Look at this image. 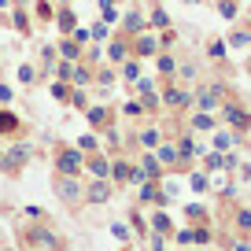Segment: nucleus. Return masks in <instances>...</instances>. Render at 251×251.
Here are the masks:
<instances>
[{"label":"nucleus","mask_w":251,"mask_h":251,"mask_svg":"<svg viewBox=\"0 0 251 251\" xmlns=\"http://www.w3.org/2000/svg\"><path fill=\"white\" fill-rule=\"evenodd\" d=\"M236 229H251V211H236Z\"/></svg>","instance_id":"49530a36"},{"label":"nucleus","mask_w":251,"mask_h":251,"mask_svg":"<svg viewBox=\"0 0 251 251\" xmlns=\"http://www.w3.org/2000/svg\"><path fill=\"white\" fill-rule=\"evenodd\" d=\"M122 78L137 81V78H141V63H137V59H122Z\"/></svg>","instance_id":"cd10ccee"},{"label":"nucleus","mask_w":251,"mask_h":251,"mask_svg":"<svg viewBox=\"0 0 251 251\" xmlns=\"http://www.w3.org/2000/svg\"><path fill=\"white\" fill-rule=\"evenodd\" d=\"M233 141H240V137H229V133H218V137H214V144H218V148H229Z\"/></svg>","instance_id":"09e8293b"},{"label":"nucleus","mask_w":251,"mask_h":251,"mask_svg":"<svg viewBox=\"0 0 251 251\" xmlns=\"http://www.w3.org/2000/svg\"><path fill=\"white\" fill-rule=\"evenodd\" d=\"M129 229H133V233L141 236V240L148 236V226H144V214H141V211H133V214H129Z\"/></svg>","instance_id":"c85d7f7f"},{"label":"nucleus","mask_w":251,"mask_h":251,"mask_svg":"<svg viewBox=\"0 0 251 251\" xmlns=\"http://www.w3.org/2000/svg\"><path fill=\"white\" fill-rule=\"evenodd\" d=\"M226 45H229V48H248V45H251V33H248V30H233Z\"/></svg>","instance_id":"bb28decb"},{"label":"nucleus","mask_w":251,"mask_h":251,"mask_svg":"<svg viewBox=\"0 0 251 251\" xmlns=\"http://www.w3.org/2000/svg\"><path fill=\"white\" fill-rule=\"evenodd\" d=\"M207 52H211L214 59H222V55H226V41H211V45H207Z\"/></svg>","instance_id":"37998d69"},{"label":"nucleus","mask_w":251,"mask_h":251,"mask_svg":"<svg viewBox=\"0 0 251 251\" xmlns=\"http://www.w3.org/2000/svg\"><path fill=\"white\" fill-rule=\"evenodd\" d=\"M159 100L166 103V107H177V111H185V107H192V93L188 89H181V85H170Z\"/></svg>","instance_id":"1a4fd4ad"},{"label":"nucleus","mask_w":251,"mask_h":251,"mask_svg":"<svg viewBox=\"0 0 251 251\" xmlns=\"http://www.w3.org/2000/svg\"><path fill=\"white\" fill-rule=\"evenodd\" d=\"M155 67H159V74H166V78H170V74L177 71V59H174L170 52H159V55H155Z\"/></svg>","instance_id":"4be33fe9"},{"label":"nucleus","mask_w":251,"mask_h":251,"mask_svg":"<svg viewBox=\"0 0 251 251\" xmlns=\"http://www.w3.org/2000/svg\"><path fill=\"white\" fill-rule=\"evenodd\" d=\"M52 96H55L59 103H71V85H67V81H55V85H52Z\"/></svg>","instance_id":"473e14b6"},{"label":"nucleus","mask_w":251,"mask_h":251,"mask_svg":"<svg viewBox=\"0 0 251 251\" xmlns=\"http://www.w3.org/2000/svg\"><path fill=\"white\" fill-rule=\"evenodd\" d=\"M96 81H100V85H111V81H115V74H111V71H100V74H96Z\"/></svg>","instance_id":"864d4df0"},{"label":"nucleus","mask_w":251,"mask_h":251,"mask_svg":"<svg viewBox=\"0 0 251 251\" xmlns=\"http://www.w3.org/2000/svg\"><path fill=\"white\" fill-rule=\"evenodd\" d=\"M59 55H63V59H78V55H81V45H78V41H74V37H63L59 41Z\"/></svg>","instance_id":"aec40b11"},{"label":"nucleus","mask_w":251,"mask_h":251,"mask_svg":"<svg viewBox=\"0 0 251 251\" xmlns=\"http://www.w3.org/2000/svg\"><path fill=\"white\" fill-rule=\"evenodd\" d=\"M71 74H74V63L71 59H59V63H55V78H59V81H71Z\"/></svg>","instance_id":"2f4dec72"},{"label":"nucleus","mask_w":251,"mask_h":251,"mask_svg":"<svg viewBox=\"0 0 251 251\" xmlns=\"http://www.w3.org/2000/svg\"><path fill=\"white\" fill-rule=\"evenodd\" d=\"M30 155H33L30 144H15L11 151H4V155H0V166H4V174H11V177H15V174L30 163Z\"/></svg>","instance_id":"20e7f679"},{"label":"nucleus","mask_w":251,"mask_h":251,"mask_svg":"<svg viewBox=\"0 0 251 251\" xmlns=\"http://www.w3.org/2000/svg\"><path fill=\"white\" fill-rule=\"evenodd\" d=\"M19 81H23V85H33V81H37V71H33L30 63H23V67H19Z\"/></svg>","instance_id":"f704fd0d"},{"label":"nucleus","mask_w":251,"mask_h":251,"mask_svg":"<svg viewBox=\"0 0 251 251\" xmlns=\"http://www.w3.org/2000/svg\"><path fill=\"white\" fill-rule=\"evenodd\" d=\"M19 240H23L26 251H67V240H63V236H55L45 222H30V226H23Z\"/></svg>","instance_id":"f257e3e1"},{"label":"nucleus","mask_w":251,"mask_h":251,"mask_svg":"<svg viewBox=\"0 0 251 251\" xmlns=\"http://www.w3.org/2000/svg\"><path fill=\"white\" fill-rule=\"evenodd\" d=\"M185 4H203V0H185Z\"/></svg>","instance_id":"13d9d810"},{"label":"nucleus","mask_w":251,"mask_h":251,"mask_svg":"<svg viewBox=\"0 0 251 251\" xmlns=\"http://www.w3.org/2000/svg\"><path fill=\"white\" fill-rule=\"evenodd\" d=\"M222 118H226V122L233 126L236 133H248V129H251V115H248L244 107H236L233 100H226V103H222Z\"/></svg>","instance_id":"423d86ee"},{"label":"nucleus","mask_w":251,"mask_h":251,"mask_svg":"<svg viewBox=\"0 0 251 251\" xmlns=\"http://www.w3.org/2000/svg\"><path fill=\"white\" fill-rule=\"evenodd\" d=\"M126 55H129V37H118V41H111V45H107V59L111 63H122Z\"/></svg>","instance_id":"dca6fc26"},{"label":"nucleus","mask_w":251,"mask_h":251,"mask_svg":"<svg viewBox=\"0 0 251 251\" xmlns=\"http://www.w3.org/2000/svg\"><path fill=\"white\" fill-rule=\"evenodd\" d=\"M0 155H4V151H0Z\"/></svg>","instance_id":"680f3d73"},{"label":"nucleus","mask_w":251,"mask_h":251,"mask_svg":"<svg viewBox=\"0 0 251 251\" xmlns=\"http://www.w3.org/2000/svg\"><path fill=\"white\" fill-rule=\"evenodd\" d=\"M85 118H89V126H93V129H111V122H115V111L96 103V107H85Z\"/></svg>","instance_id":"9d476101"},{"label":"nucleus","mask_w":251,"mask_h":251,"mask_svg":"<svg viewBox=\"0 0 251 251\" xmlns=\"http://www.w3.org/2000/svg\"><path fill=\"white\" fill-rule=\"evenodd\" d=\"M226 100H229V89L222 85V81H211V85H203L200 93H192V107L207 111V115H214Z\"/></svg>","instance_id":"7ed1b4c3"},{"label":"nucleus","mask_w":251,"mask_h":251,"mask_svg":"<svg viewBox=\"0 0 251 251\" xmlns=\"http://www.w3.org/2000/svg\"><path fill=\"white\" fill-rule=\"evenodd\" d=\"M37 15H41V19H45V23H48V19H52V8H48L45 0H37Z\"/></svg>","instance_id":"3c124183"},{"label":"nucleus","mask_w":251,"mask_h":251,"mask_svg":"<svg viewBox=\"0 0 251 251\" xmlns=\"http://www.w3.org/2000/svg\"><path fill=\"white\" fill-rule=\"evenodd\" d=\"M141 107H144V111H151V115H155V111L163 107V100H159V93H155V89H151V93H141Z\"/></svg>","instance_id":"a878e982"},{"label":"nucleus","mask_w":251,"mask_h":251,"mask_svg":"<svg viewBox=\"0 0 251 251\" xmlns=\"http://www.w3.org/2000/svg\"><path fill=\"white\" fill-rule=\"evenodd\" d=\"M233 251H251V248H248V244H233Z\"/></svg>","instance_id":"4d7b16f0"},{"label":"nucleus","mask_w":251,"mask_h":251,"mask_svg":"<svg viewBox=\"0 0 251 251\" xmlns=\"http://www.w3.org/2000/svg\"><path fill=\"white\" fill-rule=\"evenodd\" d=\"M111 181H115V185H126V181H129V163H126V159H115V163H111Z\"/></svg>","instance_id":"6ab92c4d"},{"label":"nucleus","mask_w":251,"mask_h":251,"mask_svg":"<svg viewBox=\"0 0 251 251\" xmlns=\"http://www.w3.org/2000/svg\"><path fill=\"white\" fill-rule=\"evenodd\" d=\"M185 214H188V218H192V222H203V218H207V211H203V207H200V203H192V207H188Z\"/></svg>","instance_id":"c03bdc74"},{"label":"nucleus","mask_w":251,"mask_h":251,"mask_svg":"<svg viewBox=\"0 0 251 251\" xmlns=\"http://www.w3.org/2000/svg\"><path fill=\"white\" fill-rule=\"evenodd\" d=\"M192 129H214V115H207V111H200V115L192 118Z\"/></svg>","instance_id":"72a5a7b5"},{"label":"nucleus","mask_w":251,"mask_h":251,"mask_svg":"<svg viewBox=\"0 0 251 251\" xmlns=\"http://www.w3.org/2000/svg\"><path fill=\"white\" fill-rule=\"evenodd\" d=\"M151 229H155V233L159 236H166V233H170V218H166V211H163V207H155V211H151Z\"/></svg>","instance_id":"f3484780"},{"label":"nucleus","mask_w":251,"mask_h":251,"mask_svg":"<svg viewBox=\"0 0 251 251\" xmlns=\"http://www.w3.org/2000/svg\"><path fill=\"white\" fill-rule=\"evenodd\" d=\"M129 48H133L137 59L159 55V37H155V33H137V37H129Z\"/></svg>","instance_id":"0eeeda50"},{"label":"nucleus","mask_w":251,"mask_h":251,"mask_svg":"<svg viewBox=\"0 0 251 251\" xmlns=\"http://www.w3.org/2000/svg\"><path fill=\"white\" fill-rule=\"evenodd\" d=\"M71 81H74V85H78V89H85V85H89V81H93V74H89V67H74V74H71Z\"/></svg>","instance_id":"7c9ffc66"},{"label":"nucleus","mask_w":251,"mask_h":251,"mask_svg":"<svg viewBox=\"0 0 251 251\" xmlns=\"http://www.w3.org/2000/svg\"><path fill=\"white\" fill-rule=\"evenodd\" d=\"M111 192H115L111 181L107 177H96V181H89V185H85V203H107Z\"/></svg>","instance_id":"6e6552de"},{"label":"nucleus","mask_w":251,"mask_h":251,"mask_svg":"<svg viewBox=\"0 0 251 251\" xmlns=\"http://www.w3.org/2000/svg\"><path fill=\"white\" fill-rule=\"evenodd\" d=\"M144 240L151 244V251H166V236H159V233H148Z\"/></svg>","instance_id":"58836bf2"},{"label":"nucleus","mask_w":251,"mask_h":251,"mask_svg":"<svg viewBox=\"0 0 251 251\" xmlns=\"http://www.w3.org/2000/svg\"><path fill=\"white\" fill-rule=\"evenodd\" d=\"M85 166L93 170V177H111V159L100 155V151H93V155L85 159Z\"/></svg>","instance_id":"ddd939ff"},{"label":"nucleus","mask_w":251,"mask_h":251,"mask_svg":"<svg viewBox=\"0 0 251 251\" xmlns=\"http://www.w3.org/2000/svg\"><path fill=\"white\" fill-rule=\"evenodd\" d=\"M155 159H159V163H163V166H177V148H174V144H159V148H155Z\"/></svg>","instance_id":"a211bd4d"},{"label":"nucleus","mask_w":251,"mask_h":251,"mask_svg":"<svg viewBox=\"0 0 251 251\" xmlns=\"http://www.w3.org/2000/svg\"><path fill=\"white\" fill-rule=\"evenodd\" d=\"M174 41H177V33H174V30H166V33H163V37H159V48H170V45H174Z\"/></svg>","instance_id":"8fccbe9b"},{"label":"nucleus","mask_w":251,"mask_h":251,"mask_svg":"<svg viewBox=\"0 0 251 251\" xmlns=\"http://www.w3.org/2000/svg\"><path fill=\"white\" fill-rule=\"evenodd\" d=\"M141 170H144V177H148V181H163V170H166V166L155 159V151H148V155L141 159Z\"/></svg>","instance_id":"f8f14e48"},{"label":"nucleus","mask_w":251,"mask_h":251,"mask_svg":"<svg viewBox=\"0 0 251 251\" xmlns=\"http://www.w3.org/2000/svg\"><path fill=\"white\" fill-rule=\"evenodd\" d=\"M89 37H93V41H103V37H107V23H96L93 30H89Z\"/></svg>","instance_id":"a18cd8bd"},{"label":"nucleus","mask_w":251,"mask_h":251,"mask_svg":"<svg viewBox=\"0 0 251 251\" xmlns=\"http://www.w3.org/2000/svg\"><path fill=\"white\" fill-rule=\"evenodd\" d=\"M19 129H23L19 115H11V111H0V137H15Z\"/></svg>","instance_id":"2eb2a0df"},{"label":"nucleus","mask_w":251,"mask_h":251,"mask_svg":"<svg viewBox=\"0 0 251 251\" xmlns=\"http://www.w3.org/2000/svg\"><path fill=\"white\" fill-rule=\"evenodd\" d=\"M226 166V155L222 151H203V170L211 174V170H222Z\"/></svg>","instance_id":"393cba45"},{"label":"nucleus","mask_w":251,"mask_h":251,"mask_svg":"<svg viewBox=\"0 0 251 251\" xmlns=\"http://www.w3.org/2000/svg\"><path fill=\"white\" fill-rule=\"evenodd\" d=\"M192 244H211V229H192Z\"/></svg>","instance_id":"79ce46f5"},{"label":"nucleus","mask_w":251,"mask_h":251,"mask_svg":"<svg viewBox=\"0 0 251 251\" xmlns=\"http://www.w3.org/2000/svg\"><path fill=\"white\" fill-rule=\"evenodd\" d=\"M174 74H177L181 81H196L200 67H196V63H192V59H181V63H177V71H174Z\"/></svg>","instance_id":"412c9836"},{"label":"nucleus","mask_w":251,"mask_h":251,"mask_svg":"<svg viewBox=\"0 0 251 251\" xmlns=\"http://www.w3.org/2000/svg\"><path fill=\"white\" fill-rule=\"evenodd\" d=\"M111 233H115V240L133 244V229H129V222H111Z\"/></svg>","instance_id":"b1692460"},{"label":"nucleus","mask_w":251,"mask_h":251,"mask_svg":"<svg viewBox=\"0 0 251 251\" xmlns=\"http://www.w3.org/2000/svg\"><path fill=\"white\" fill-rule=\"evenodd\" d=\"M137 33H144V15H141V11H126L122 33H118V37H137Z\"/></svg>","instance_id":"9b49d317"},{"label":"nucleus","mask_w":251,"mask_h":251,"mask_svg":"<svg viewBox=\"0 0 251 251\" xmlns=\"http://www.w3.org/2000/svg\"><path fill=\"white\" fill-rule=\"evenodd\" d=\"M248 71H251V63H248Z\"/></svg>","instance_id":"052dcab7"},{"label":"nucleus","mask_w":251,"mask_h":251,"mask_svg":"<svg viewBox=\"0 0 251 251\" xmlns=\"http://www.w3.org/2000/svg\"><path fill=\"white\" fill-rule=\"evenodd\" d=\"M52 192H55V200H59L67 211H78V207L85 203V185H81L78 177H71V174H55Z\"/></svg>","instance_id":"f03ea898"},{"label":"nucleus","mask_w":251,"mask_h":251,"mask_svg":"<svg viewBox=\"0 0 251 251\" xmlns=\"http://www.w3.org/2000/svg\"><path fill=\"white\" fill-rule=\"evenodd\" d=\"M0 103H11V89L8 85H0Z\"/></svg>","instance_id":"6e6d98bb"},{"label":"nucleus","mask_w":251,"mask_h":251,"mask_svg":"<svg viewBox=\"0 0 251 251\" xmlns=\"http://www.w3.org/2000/svg\"><path fill=\"white\" fill-rule=\"evenodd\" d=\"M122 111H126V115H141V111H144V107H141V103H137V100H129V103H126V107H122Z\"/></svg>","instance_id":"603ef678"},{"label":"nucleus","mask_w":251,"mask_h":251,"mask_svg":"<svg viewBox=\"0 0 251 251\" xmlns=\"http://www.w3.org/2000/svg\"><path fill=\"white\" fill-rule=\"evenodd\" d=\"M141 144H144L148 151H155L159 144H163V133H159L155 126H151V129H141Z\"/></svg>","instance_id":"5701e85b"},{"label":"nucleus","mask_w":251,"mask_h":251,"mask_svg":"<svg viewBox=\"0 0 251 251\" xmlns=\"http://www.w3.org/2000/svg\"><path fill=\"white\" fill-rule=\"evenodd\" d=\"M55 26H59V33H63V37H71V33L78 30V19H74V11L67 8V4H63V8H59V15H55Z\"/></svg>","instance_id":"4468645a"},{"label":"nucleus","mask_w":251,"mask_h":251,"mask_svg":"<svg viewBox=\"0 0 251 251\" xmlns=\"http://www.w3.org/2000/svg\"><path fill=\"white\" fill-rule=\"evenodd\" d=\"M78 151H96V133H85L78 141Z\"/></svg>","instance_id":"ea45409f"},{"label":"nucleus","mask_w":251,"mask_h":251,"mask_svg":"<svg viewBox=\"0 0 251 251\" xmlns=\"http://www.w3.org/2000/svg\"><path fill=\"white\" fill-rule=\"evenodd\" d=\"M71 103L85 111V107H89V96H85V89H74V93H71Z\"/></svg>","instance_id":"4c0bfd02"},{"label":"nucleus","mask_w":251,"mask_h":251,"mask_svg":"<svg viewBox=\"0 0 251 251\" xmlns=\"http://www.w3.org/2000/svg\"><path fill=\"white\" fill-rule=\"evenodd\" d=\"M174 240H177L181 248H185V244H192V229H177V236H174Z\"/></svg>","instance_id":"de8ad7c7"},{"label":"nucleus","mask_w":251,"mask_h":251,"mask_svg":"<svg viewBox=\"0 0 251 251\" xmlns=\"http://www.w3.org/2000/svg\"><path fill=\"white\" fill-rule=\"evenodd\" d=\"M122 251H133V248H129V244H122Z\"/></svg>","instance_id":"bf43d9fd"},{"label":"nucleus","mask_w":251,"mask_h":251,"mask_svg":"<svg viewBox=\"0 0 251 251\" xmlns=\"http://www.w3.org/2000/svg\"><path fill=\"white\" fill-rule=\"evenodd\" d=\"M192 188H196V192H207V188H211L207 174H192Z\"/></svg>","instance_id":"a19ab883"},{"label":"nucleus","mask_w":251,"mask_h":251,"mask_svg":"<svg viewBox=\"0 0 251 251\" xmlns=\"http://www.w3.org/2000/svg\"><path fill=\"white\" fill-rule=\"evenodd\" d=\"M151 26H155V30H166V26H170V19H166L163 8H151Z\"/></svg>","instance_id":"c9c22d12"},{"label":"nucleus","mask_w":251,"mask_h":251,"mask_svg":"<svg viewBox=\"0 0 251 251\" xmlns=\"http://www.w3.org/2000/svg\"><path fill=\"white\" fill-rule=\"evenodd\" d=\"M218 11H222V19H229V23H233V19L240 15V8H236V0H218Z\"/></svg>","instance_id":"c756f323"},{"label":"nucleus","mask_w":251,"mask_h":251,"mask_svg":"<svg viewBox=\"0 0 251 251\" xmlns=\"http://www.w3.org/2000/svg\"><path fill=\"white\" fill-rule=\"evenodd\" d=\"M151 89H155V85H151L148 78H141V81H137V93H151Z\"/></svg>","instance_id":"5fc2aeb1"},{"label":"nucleus","mask_w":251,"mask_h":251,"mask_svg":"<svg viewBox=\"0 0 251 251\" xmlns=\"http://www.w3.org/2000/svg\"><path fill=\"white\" fill-rule=\"evenodd\" d=\"M81 163H85V155H81L78 148H55V174H71V177H78Z\"/></svg>","instance_id":"39448f33"},{"label":"nucleus","mask_w":251,"mask_h":251,"mask_svg":"<svg viewBox=\"0 0 251 251\" xmlns=\"http://www.w3.org/2000/svg\"><path fill=\"white\" fill-rule=\"evenodd\" d=\"M15 26H19V33H30V19H26V8H15Z\"/></svg>","instance_id":"e433bc0d"}]
</instances>
